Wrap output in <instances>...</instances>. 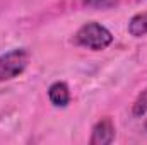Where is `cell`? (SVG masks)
Wrapping results in <instances>:
<instances>
[{
  "mask_svg": "<svg viewBox=\"0 0 147 145\" xmlns=\"http://www.w3.org/2000/svg\"><path fill=\"white\" fill-rule=\"evenodd\" d=\"M74 44L92 50V51H101L106 50L113 43V34L108 28H105L99 22H86L84 26H80L77 29V33L74 34Z\"/></svg>",
  "mask_w": 147,
  "mask_h": 145,
  "instance_id": "1",
  "label": "cell"
},
{
  "mask_svg": "<svg viewBox=\"0 0 147 145\" xmlns=\"http://www.w3.org/2000/svg\"><path fill=\"white\" fill-rule=\"evenodd\" d=\"M31 62V53L28 48H14L0 55V82H9L22 75Z\"/></svg>",
  "mask_w": 147,
  "mask_h": 145,
  "instance_id": "2",
  "label": "cell"
},
{
  "mask_svg": "<svg viewBox=\"0 0 147 145\" xmlns=\"http://www.w3.org/2000/svg\"><path fill=\"white\" fill-rule=\"evenodd\" d=\"M115 125L111 118H103L92 126V133L89 138V144L92 145H110L115 140Z\"/></svg>",
  "mask_w": 147,
  "mask_h": 145,
  "instance_id": "3",
  "label": "cell"
},
{
  "mask_svg": "<svg viewBox=\"0 0 147 145\" xmlns=\"http://www.w3.org/2000/svg\"><path fill=\"white\" fill-rule=\"evenodd\" d=\"M48 99L55 108H65L70 103V89L65 82H53L48 89Z\"/></svg>",
  "mask_w": 147,
  "mask_h": 145,
  "instance_id": "4",
  "label": "cell"
},
{
  "mask_svg": "<svg viewBox=\"0 0 147 145\" xmlns=\"http://www.w3.org/2000/svg\"><path fill=\"white\" fill-rule=\"evenodd\" d=\"M128 33L134 38H142L147 34V10L135 14L128 21Z\"/></svg>",
  "mask_w": 147,
  "mask_h": 145,
  "instance_id": "5",
  "label": "cell"
},
{
  "mask_svg": "<svg viewBox=\"0 0 147 145\" xmlns=\"http://www.w3.org/2000/svg\"><path fill=\"white\" fill-rule=\"evenodd\" d=\"M147 113V87L139 94V97L135 99V103H134V106H132V114L134 116H144Z\"/></svg>",
  "mask_w": 147,
  "mask_h": 145,
  "instance_id": "6",
  "label": "cell"
},
{
  "mask_svg": "<svg viewBox=\"0 0 147 145\" xmlns=\"http://www.w3.org/2000/svg\"><path fill=\"white\" fill-rule=\"evenodd\" d=\"M120 0H84V5L96 9V10H106V9H113L115 5H118Z\"/></svg>",
  "mask_w": 147,
  "mask_h": 145,
  "instance_id": "7",
  "label": "cell"
},
{
  "mask_svg": "<svg viewBox=\"0 0 147 145\" xmlns=\"http://www.w3.org/2000/svg\"><path fill=\"white\" fill-rule=\"evenodd\" d=\"M146 130H147V119H146Z\"/></svg>",
  "mask_w": 147,
  "mask_h": 145,
  "instance_id": "8",
  "label": "cell"
}]
</instances>
